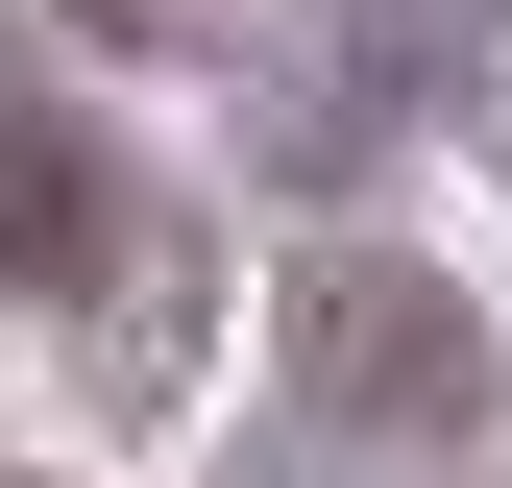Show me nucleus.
Returning <instances> with one entry per match:
<instances>
[{
    "instance_id": "nucleus-1",
    "label": "nucleus",
    "mask_w": 512,
    "mask_h": 488,
    "mask_svg": "<svg viewBox=\"0 0 512 488\" xmlns=\"http://www.w3.org/2000/svg\"><path fill=\"white\" fill-rule=\"evenodd\" d=\"M293 391L342 415V440H464V415H488V342L439 318L415 269H317L293 293Z\"/></svg>"
},
{
    "instance_id": "nucleus-2",
    "label": "nucleus",
    "mask_w": 512,
    "mask_h": 488,
    "mask_svg": "<svg viewBox=\"0 0 512 488\" xmlns=\"http://www.w3.org/2000/svg\"><path fill=\"white\" fill-rule=\"evenodd\" d=\"M0 293H74V318H98V293H122V318L171 293L147 196H122V171H98V147H74V122H49L25 74H0Z\"/></svg>"
},
{
    "instance_id": "nucleus-3",
    "label": "nucleus",
    "mask_w": 512,
    "mask_h": 488,
    "mask_svg": "<svg viewBox=\"0 0 512 488\" xmlns=\"http://www.w3.org/2000/svg\"><path fill=\"white\" fill-rule=\"evenodd\" d=\"M74 25H98V49H196L220 0H74Z\"/></svg>"
}]
</instances>
